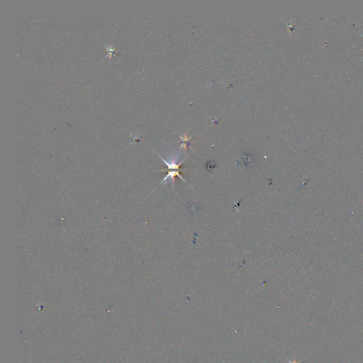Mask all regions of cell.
Here are the masks:
<instances>
[{"label":"cell","mask_w":363,"mask_h":363,"mask_svg":"<svg viewBox=\"0 0 363 363\" xmlns=\"http://www.w3.org/2000/svg\"><path fill=\"white\" fill-rule=\"evenodd\" d=\"M105 47H106V48L107 49V53H108V55L106 56V57H109V58H111V57L114 56V55H115V53H116V48H111V47H109L107 46H106V45H105Z\"/></svg>","instance_id":"6da1fadb"},{"label":"cell","mask_w":363,"mask_h":363,"mask_svg":"<svg viewBox=\"0 0 363 363\" xmlns=\"http://www.w3.org/2000/svg\"><path fill=\"white\" fill-rule=\"evenodd\" d=\"M286 360H287L288 362H289V363H300V362H297V360H293V361H290V360H288V359H286Z\"/></svg>","instance_id":"7a4b0ae2"}]
</instances>
